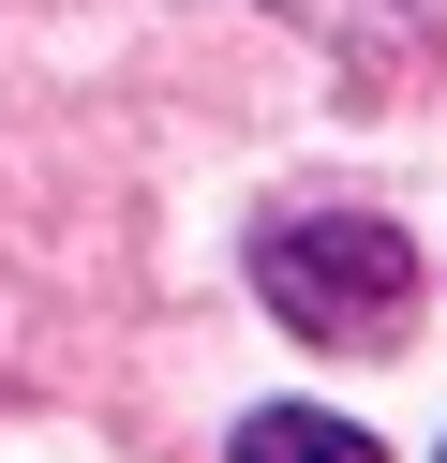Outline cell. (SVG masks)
<instances>
[{
    "mask_svg": "<svg viewBox=\"0 0 447 463\" xmlns=\"http://www.w3.org/2000/svg\"><path fill=\"white\" fill-rule=\"evenodd\" d=\"M254 284L298 344H403V299H417V240L373 210H298L254 240Z\"/></svg>",
    "mask_w": 447,
    "mask_h": 463,
    "instance_id": "1",
    "label": "cell"
},
{
    "mask_svg": "<svg viewBox=\"0 0 447 463\" xmlns=\"http://www.w3.org/2000/svg\"><path fill=\"white\" fill-rule=\"evenodd\" d=\"M238 463H387L358 419H313V403H268V419H238Z\"/></svg>",
    "mask_w": 447,
    "mask_h": 463,
    "instance_id": "2",
    "label": "cell"
}]
</instances>
